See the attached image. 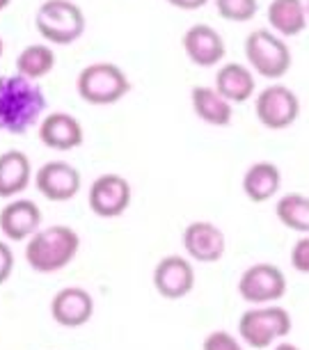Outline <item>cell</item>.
Here are the masks:
<instances>
[{
  "label": "cell",
  "instance_id": "19",
  "mask_svg": "<svg viewBox=\"0 0 309 350\" xmlns=\"http://www.w3.org/2000/svg\"><path fill=\"white\" fill-rule=\"evenodd\" d=\"M268 25L275 30V35L298 37L307 28V10L302 0H271L268 5Z\"/></svg>",
  "mask_w": 309,
  "mask_h": 350
},
{
  "label": "cell",
  "instance_id": "32",
  "mask_svg": "<svg viewBox=\"0 0 309 350\" xmlns=\"http://www.w3.org/2000/svg\"><path fill=\"white\" fill-rule=\"evenodd\" d=\"M0 55H3V39H0Z\"/></svg>",
  "mask_w": 309,
  "mask_h": 350
},
{
  "label": "cell",
  "instance_id": "12",
  "mask_svg": "<svg viewBox=\"0 0 309 350\" xmlns=\"http://www.w3.org/2000/svg\"><path fill=\"white\" fill-rule=\"evenodd\" d=\"M154 286L167 300H181L195 286V270L188 259L170 254L154 268Z\"/></svg>",
  "mask_w": 309,
  "mask_h": 350
},
{
  "label": "cell",
  "instance_id": "26",
  "mask_svg": "<svg viewBox=\"0 0 309 350\" xmlns=\"http://www.w3.org/2000/svg\"><path fill=\"white\" fill-rule=\"evenodd\" d=\"M291 266L295 273L309 275V236H300L291 247Z\"/></svg>",
  "mask_w": 309,
  "mask_h": 350
},
{
  "label": "cell",
  "instance_id": "9",
  "mask_svg": "<svg viewBox=\"0 0 309 350\" xmlns=\"http://www.w3.org/2000/svg\"><path fill=\"white\" fill-rule=\"evenodd\" d=\"M90 208L98 217H120L131 206V186L120 174H101L90 188Z\"/></svg>",
  "mask_w": 309,
  "mask_h": 350
},
{
  "label": "cell",
  "instance_id": "13",
  "mask_svg": "<svg viewBox=\"0 0 309 350\" xmlns=\"http://www.w3.org/2000/svg\"><path fill=\"white\" fill-rule=\"evenodd\" d=\"M183 51H186L188 60L195 67L209 69L222 62L225 57V39L220 37V32L211 28L206 23H195L193 28L183 32Z\"/></svg>",
  "mask_w": 309,
  "mask_h": 350
},
{
  "label": "cell",
  "instance_id": "16",
  "mask_svg": "<svg viewBox=\"0 0 309 350\" xmlns=\"http://www.w3.org/2000/svg\"><path fill=\"white\" fill-rule=\"evenodd\" d=\"M42 224V211L30 200H14L0 211V231L10 241L30 239Z\"/></svg>",
  "mask_w": 309,
  "mask_h": 350
},
{
  "label": "cell",
  "instance_id": "6",
  "mask_svg": "<svg viewBox=\"0 0 309 350\" xmlns=\"http://www.w3.org/2000/svg\"><path fill=\"white\" fill-rule=\"evenodd\" d=\"M39 35L51 44H74L85 30V14L71 0H46L35 14Z\"/></svg>",
  "mask_w": 309,
  "mask_h": 350
},
{
  "label": "cell",
  "instance_id": "8",
  "mask_svg": "<svg viewBox=\"0 0 309 350\" xmlns=\"http://www.w3.org/2000/svg\"><path fill=\"white\" fill-rule=\"evenodd\" d=\"M286 277L273 263H254L239 277V295L250 305H271L284 298Z\"/></svg>",
  "mask_w": 309,
  "mask_h": 350
},
{
  "label": "cell",
  "instance_id": "5",
  "mask_svg": "<svg viewBox=\"0 0 309 350\" xmlns=\"http://www.w3.org/2000/svg\"><path fill=\"white\" fill-rule=\"evenodd\" d=\"M76 88L83 101L92 105H113L129 94L131 83L117 64L96 62L81 71Z\"/></svg>",
  "mask_w": 309,
  "mask_h": 350
},
{
  "label": "cell",
  "instance_id": "21",
  "mask_svg": "<svg viewBox=\"0 0 309 350\" xmlns=\"http://www.w3.org/2000/svg\"><path fill=\"white\" fill-rule=\"evenodd\" d=\"M30 158L18 149L0 154V197H14L30 183Z\"/></svg>",
  "mask_w": 309,
  "mask_h": 350
},
{
  "label": "cell",
  "instance_id": "20",
  "mask_svg": "<svg viewBox=\"0 0 309 350\" xmlns=\"http://www.w3.org/2000/svg\"><path fill=\"white\" fill-rule=\"evenodd\" d=\"M190 103H193L195 115L200 117L204 124L209 126H229L232 124V103L225 101L215 88H204V85H197L190 92Z\"/></svg>",
  "mask_w": 309,
  "mask_h": 350
},
{
  "label": "cell",
  "instance_id": "28",
  "mask_svg": "<svg viewBox=\"0 0 309 350\" xmlns=\"http://www.w3.org/2000/svg\"><path fill=\"white\" fill-rule=\"evenodd\" d=\"M172 8L176 10H186V12H193V10H200L204 5L209 3V0H167Z\"/></svg>",
  "mask_w": 309,
  "mask_h": 350
},
{
  "label": "cell",
  "instance_id": "17",
  "mask_svg": "<svg viewBox=\"0 0 309 350\" xmlns=\"http://www.w3.org/2000/svg\"><path fill=\"white\" fill-rule=\"evenodd\" d=\"M254 71L239 62H229L215 74V92L229 103H245L254 96Z\"/></svg>",
  "mask_w": 309,
  "mask_h": 350
},
{
  "label": "cell",
  "instance_id": "31",
  "mask_svg": "<svg viewBox=\"0 0 309 350\" xmlns=\"http://www.w3.org/2000/svg\"><path fill=\"white\" fill-rule=\"evenodd\" d=\"M305 10H307V21H309V0L305 3Z\"/></svg>",
  "mask_w": 309,
  "mask_h": 350
},
{
  "label": "cell",
  "instance_id": "14",
  "mask_svg": "<svg viewBox=\"0 0 309 350\" xmlns=\"http://www.w3.org/2000/svg\"><path fill=\"white\" fill-rule=\"evenodd\" d=\"M94 314V300L81 286H67L57 291L51 300V316L62 327H81Z\"/></svg>",
  "mask_w": 309,
  "mask_h": 350
},
{
  "label": "cell",
  "instance_id": "7",
  "mask_svg": "<svg viewBox=\"0 0 309 350\" xmlns=\"http://www.w3.org/2000/svg\"><path fill=\"white\" fill-rule=\"evenodd\" d=\"M254 115L261 126L271 131H284L293 126L300 115V98L286 85H268L256 94Z\"/></svg>",
  "mask_w": 309,
  "mask_h": 350
},
{
  "label": "cell",
  "instance_id": "18",
  "mask_svg": "<svg viewBox=\"0 0 309 350\" xmlns=\"http://www.w3.org/2000/svg\"><path fill=\"white\" fill-rule=\"evenodd\" d=\"M280 186H282V172L278 165L268 161L250 165L245 176H243V193L254 204H264L268 200H273L280 193Z\"/></svg>",
  "mask_w": 309,
  "mask_h": 350
},
{
  "label": "cell",
  "instance_id": "10",
  "mask_svg": "<svg viewBox=\"0 0 309 350\" xmlns=\"http://www.w3.org/2000/svg\"><path fill=\"white\" fill-rule=\"evenodd\" d=\"M183 250L190 259L200 261V263H215L222 259L225 254V234L218 224L206 222V220H197L190 222L186 229H183Z\"/></svg>",
  "mask_w": 309,
  "mask_h": 350
},
{
  "label": "cell",
  "instance_id": "23",
  "mask_svg": "<svg viewBox=\"0 0 309 350\" xmlns=\"http://www.w3.org/2000/svg\"><path fill=\"white\" fill-rule=\"evenodd\" d=\"M55 67V53L49 46L42 44H32L18 53L16 57V71L18 76L28 78V81H37L44 78L46 74H51V69Z\"/></svg>",
  "mask_w": 309,
  "mask_h": 350
},
{
  "label": "cell",
  "instance_id": "29",
  "mask_svg": "<svg viewBox=\"0 0 309 350\" xmlns=\"http://www.w3.org/2000/svg\"><path fill=\"white\" fill-rule=\"evenodd\" d=\"M275 350H300L295 343H288V341H280L278 346H275Z\"/></svg>",
  "mask_w": 309,
  "mask_h": 350
},
{
  "label": "cell",
  "instance_id": "3",
  "mask_svg": "<svg viewBox=\"0 0 309 350\" xmlns=\"http://www.w3.org/2000/svg\"><path fill=\"white\" fill-rule=\"evenodd\" d=\"M293 329L291 314L280 305H261L243 312L239 321V336L250 348L264 350L275 341L286 339Z\"/></svg>",
  "mask_w": 309,
  "mask_h": 350
},
{
  "label": "cell",
  "instance_id": "2",
  "mask_svg": "<svg viewBox=\"0 0 309 350\" xmlns=\"http://www.w3.org/2000/svg\"><path fill=\"white\" fill-rule=\"evenodd\" d=\"M78 247H81V239L74 229L67 224H53L30 236L25 245V261L37 273H57L76 259Z\"/></svg>",
  "mask_w": 309,
  "mask_h": 350
},
{
  "label": "cell",
  "instance_id": "1",
  "mask_svg": "<svg viewBox=\"0 0 309 350\" xmlns=\"http://www.w3.org/2000/svg\"><path fill=\"white\" fill-rule=\"evenodd\" d=\"M46 108L39 85L23 76H0V131L12 135L25 133Z\"/></svg>",
  "mask_w": 309,
  "mask_h": 350
},
{
  "label": "cell",
  "instance_id": "22",
  "mask_svg": "<svg viewBox=\"0 0 309 350\" xmlns=\"http://www.w3.org/2000/svg\"><path fill=\"white\" fill-rule=\"evenodd\" d=\"M275 215L286 229L309 236V197L302 193L282 195L275 204Z\"/></svg>",
  "mask_w": 309,
  "mask_h": 350
},
{
  "label": "cell",
  "instance_id": "11",
  "mask_svg": "<svg viewBox=\"0 0 309 350\" xmlns=\"http://www.w3.org/2000/svg\"><path fill=\"white\" fill-rule=\"evenodd\" d=\"M37 190L51 202H69L81 190V172L64 161H51L39 167Z\"/></svg>",
  "mask_w": 309,
  "mask_h": 350
},
{
  "label": "cell",
  "instance_id": "25",
  "mask_svg": "<svg viewBox=\"0 0 309 350\" xmlns=\"http://www.w3.org/2000/svg\"><path fill=\"white\" fill-rule=\"evenodd\" d=\"M202 350H243L241 341L227 329H215L202 341Z\"/></svg>",
  "mask_w": 309,
  "mask_h": 350
},
{
  "label": "cell",
  "instance_id": "27",
  "mask_svg": "<svg viewBox=\"0 0 309 350\" xmlns=\"http://www.w3.org/2000/svg\"><path fill=\"white\" fill-rule=\"evenodd\" d=\"M12 270H14V254H12L10 245L0 243V284H5L10 280Z\"/></svg>",
  "mask_w": 309,
  "mask_h": 350
},
{
  "label": "cell",
  "instance_id": "15",
  "mask_svg": "<svg viewBox=\"0 0 309 350\" xmlns=\"http://www.w3.org/2000/svg\"><path fill=\"white\" fill-rule=\"evenodd\" d=\"M39 140L49 149L71 151L83 144V126L69 112H53L39 124Z\"/></svg>",
  "mask_w": 309,
  "mask_h": 350
},
{
  "label": "cell",
  "instance_id": "4",
  "mask_svg": "<svg viewBox=\"0 0 309 350\" xmlns=\"http://www.w3.org/2000/svg\"><path fill=\"white\" fill-rule=\"evenodd\" d=\"M245 57L252 71H256L261 78H268V81H278L291 69V51H288L286 42L266 28L252 30L247 35Z\"/></svg>",
  "mask_w": 309,
  "mask_h": 350
},
{
  "label": "cell",
  "instance_id": "30",
  "mask_svg": "<svg viewBox=\"0 0 309 350\" xmlns=\"http://www.w3.org/2000/svg\"><path fill=\"white\" fill-rule=\"evenodd\" d=\"M10 3H12V0H0V12H3L5 8H8Z\"/></svg>",
  "mask_w": 309,
  "mask_h": 350
},
{
  "label": "cell",
  "instance_id": "24",
  "mask_svg": "<svg viewBox=\"0 0 309 350\" xmlns=\"http://www.w3.org/2000/svg\"><path fill=\"white\" fill-rule=\"evenodd\" d=\"M215 10L225 21L247 23L256 16L259 3L256 0H215Z\"/></svg>",
  "mask_w": 309,
  "mask_h": 350
}]
</instances>
